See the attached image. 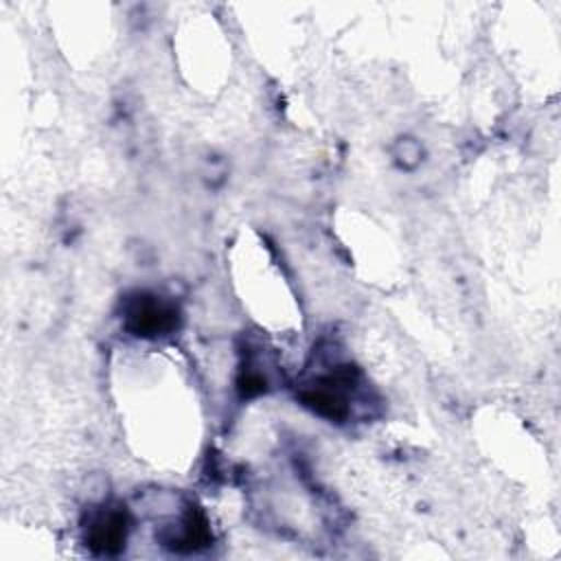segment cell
Returning <instances> with one entry per match:
<instances>
[{
	"mask_svg": "<svg viewBox=\"0 0 561 561\" xmlns=\"http://www.w3.org/2000/svg\"><path fill=\"white\" fill-rule=\"evenodd\" d=\"M357 383V368L351 364L335 366L329 375L305 386L298 399L305 408L329 421H344L351 414L348 394Z\"/></svg>",
	"mask_w": 561,
	"mask_h": 561,
	"instance_id": "obj_1",
	"label": "cell"
},
{
	"mask_svg": "<svg viewBox=\"0 0 561 561\" xmlns=\"http://www.w3.org/2000/svg\"><path fill=\"white\" fill-rule=\"evenodd\" d=\"M123 324L136 337H162L178 329L180 309L175 302L156 294L138 291L125 300Z\"/></svg>",
	"mask_w": 561,
	"mask_h": 561,
	"instance_id": "obj_2",
	"label": "cell"
},
{
	"mask_svg": "<svg viewBox=\"0 0 561 561\" xmlns=\"http://www.w3.org/2000/svg\"><path fill=\"white\" fill-rule=\"evenodd\" d=\"M129 533L127 511L121 506H107L96 511L85 526V546L94 554H118L125 548Z\"/></svg>",
	"mask_w": 561,
	"mask_h": 561,
	"instance_id": "obj_3",
	"label": "cell"
},
{
	"mask_svg": "<svg viewBox=\"0 0 561 561\" xmlns=\"http://www.w3.org/2000/svg\"><path fill=\"white\" fill-rule=\"evenodd\" d=\"M160 541L169 550L186 554V552H197L210 546L213 535H210L206 515L197 506H188L175 526H167L160 533Z\"/></svg>",
	"mask_w": 561,
	"mask_h": 561,
	"instance_id": "obj_4",
	"label": "cell"
}]
</instances>
